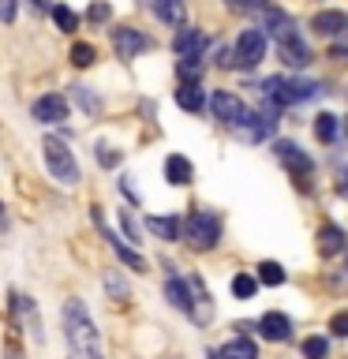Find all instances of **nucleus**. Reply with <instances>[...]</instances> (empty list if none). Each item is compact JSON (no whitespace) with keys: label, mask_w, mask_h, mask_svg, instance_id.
<instances>
[{"label":"nucleus","mask_w":348,"mask_h":359,"mask_svg":"<svg viewBox=\"0 0 348 359\" xmlns=\"http://www.w3.org/2000/svg\"><path fill=\"white\" fill-rule=\"evenodd\" d=\"M60 322H64V341L72 348V359H105L98 325L90 318L83 299H67L64 311H60Z\"/></svg>","instance_id":"1"},{"label":"nucleus","mask_w":348,"mask_h":359,"mask_svg":"<svg viewBox=\"0 0 348 359\" xmlns=\"http://www.w3.org/2000/svg\"><path fill=\"white\" fill-rule=\"evenodd\" d=\"M41 157H45V168H49V176L56 180V184H64V187L79 184V161H75V154L67 150L60 139H45L41 142Z\"/></svg>","instance_id":"2"},{"label":"nucleus","mask_w":348,"mask_h":359,"mask_svg":"<svg viewBox=\"0 0 348 359\" xmlns=\"http://www.w3.org/2000/svg\"><path fill=\"white\" fill-rule=\"evenodd\" d=\"M184 236H187V243L195 247V251H210V247L221 240V221L213 217L210 210H195L184 221Z\"/></svg>","instance_id":"3"},{"label":"nucleus","mask_w":348,"mask_h":359,"mask_svg":"<svg viewBox=\"0 0 348 359\" xmlns=\"http://www.w3.org/2000/svg\"><path fill=\"white\" fill-rule=\"evenodd\" d=\"M274 154H277V161L288 168V176L296 180V184H307V176H311V157L303 154L296 142L277 139V142H274Z\"/></svg>","instance_id":"4"},{"label":"nucleus","mask_w":348,"mask_h":359,"mask_svg":"<svg viewBox=\"0 0 348 359\" xmlns=\"http://www.w3.org/2000/svg\"><path fill=\"white\" fill-rule=\"evenodd\" d=\"M210 109H213V116H218L221 123H229V128H243L247 116H251V109H247L236 94H229V90H218L213 101H210Z\"/></svg>","instance_id":"5"},{"label":"nucleus","mask_w":348,"mask_h":359,"mask_svg":"<svg viewBox=\"0 0 348 359\" xmlns=\"http://www.w3.org/2000/svg\"><path fill=\"white\" fill-rule=\"evenodd\" d=\"M236 64L240 67H255V64H262V56H266V38H262V30H243L240 38H236Z\"/></svg>","instance_id":"6"},{"label":"nucleus","mask_w":348,"mask_h":359,"mask_svg":"<svg viewBox=\"0 0 348 359\" xmlns=\"http://www.w3.org/2000/svg\"><path fill=\"white\" fill-rule=\"evenodd\" d=\"M112 49H116L120 60H135L139 53L150 49V41H146L142 30H131V27H116L112 30Z\"/></svg>","instance_id":"7"},{"label":"nucleus","mask_w":348,"mask_h":359,"mask_svg":"<svg viewBox=\"0 0 348 359\" xmlns=\"http://www.w3.org/2000/svg\"><path fill=\"white\" fill-rule=\"evenodd\" d=\"M94 221H98L101 236H105V240H109V247H112V251H116V258H120L123 266H131V269H146V258H142L139 251H135V247H128V243H123L116 232L109 229V224H105V217H101V210H94Z\"/></svg>","instance_id":"8"},{"label":"nucleus","mask_w":348,"mask_h":359,"mask_svg":"<svg viewBox=\"0 0 348 359\" xmlns=\"http://www.w3.org/2000/svg\"><path fill=\"white\" fill-rule=\"evenodd\" d=\"M11 314H15V322L22 325V322H27V330H30V337H34V341H41V318H38V307H34V299L30 296H19V292H11Z\"/></svg>","instance_id":"9"},{"label":"nucleus","mask_w":348,"mask_h":359,"mask_svg":"<svg viewBox=\"0 0 348 359\" xmlns=\"http://www.w3.org/2000/svg\"><path fill=\"white\" fill-rule=\"evenodd\" d=\"M30 116L38 120V123H64L67 120V101L60 94H45V97L34 101Z\"/></svg>","instance_id":"10"},{"label":"nucleus","mask_w":348,"mask_h":359,"mask_svg":"<svg viewBox=\"0 0 348 359\" xmlns=\"http://www.w3.org/2000/svg\"><path fill=\"white\" fill-rule=\"evenodd\" d=\"M258 333H262L266 341H288V337H292V322H288V314H281V311L262 314V322H258Z\"/></svg>","instance_id":"11"},{"label":"nucleus","mask_w":348,"mask_h":359,"mask_svg":"<svg viewBox=\"0 0 348 359\" xmlns=\"http://www.w3.org/2000/svg\"><path fill=\"white\" fill-rule=\"evenodd\" d=\"M311 27L326 34V38H341V34L348 30V15L344 11H319V15L311 19Z\"/></svg>","instance_id":"12"},{"label":"nucleus","mask_w":348,"mask_h":359,"mask_svg":"<svg viewBox=\"0 0 348 359\" xmlns=\"http://www.w3.org/2000/svg\"><path fill=\"white\" fill-rule=\"evenodd\" d=\"M165 296L173 299V307H176V311H184V314L195 311V299H191V280L168 277V280H165Z\"/></svg>","instance_id":"13"},{"label":"nucleus","mask_w":348,"mask_h":359,"mask_svg":"<svg viewBox=\"0 0 348 359\" xmlns=\"http://www.w3.org/2000/svg\"><path fill=\"white\" fill-rule=\"evenodd\" d=\"M191 176H195V168H191V161H187L184 154H173L165 161V180H168V184L184 187V184H191Z\"/></svg>","instance_id":"14"},{"label":"nucleus","mask_w":348,"mask_h":359,"mask_svg":"<svg viewBox=\"0 0 348 359\" xmlns=\"http://www.w3.org/2000/svg\"><path fill=\"white\" fill-rule=\"evenodd\" d=\"M202 45H206V34L187 27V30H180V34H176L173 49L180 53V60H184V56H199V53H202Z\"/></svg>","instance_id":"15"},{"label":"nucleus","mask_w":348,"mask_h":359,"mask_svg":"<svg viewBox=\"0 0 348 359\" xmlns=\"http://www.w3.org/2000/svg\"><path fill=\"white\" fill-rule=\"evenodd\" d=\"M262 94L274 101V105H292V101H296V94H292V79H281V75L266 79V83H262Z\"/></svg>","instance_id":"16"},{"label":"nucleus","mask_w":348,"mask_h":359,"mask_svg":"<svg viewBox=\"0 0 348 359\" xmlns=\"http://www.w3.org/2000/svg\"><path fill=\"white\" fill-rule=\"evenodd\" d=\"M337 251H344V229H337V224H322V229H319V255L333 258Z\"/></svg>","instance_id":"17"},{"label":"nucleus","mask_w":348,"mask_h":359,"mask_svg":"<svg viewBox=\"0 0 348 359\" xmlns=\"http://www.w3.org/2000/svg\"><path fill=\"white\" fill-rule=\"evenodd\" d=\"M213 359H258V348H255V341H247V337H236V341H229L225 348H218Z\"/></svg>","instance_id":"18"},{"label":"nucleus","mask_w":348,"mask_h":359,"mask_svg":"<svg viewBox=\"0 0 348 359\" xmlns=\"http://www.w3.org/2000/svg\"><path fill=\"white\" fill-rule=\"evenodd\" d=\"M146 229H150L157 240H180V232H184V221L180 217H146Z\"/></svg>","instance_id":"19"},{"label":"nucleus","mask_w":348,"mask_h":359,"mask_svg":"<svg viewBox=\"0 0 348 359\" xmlns=\"http://www.w3.org/2000/svg\"><path fill=\"white\" fill-rule=\"evenodd\" d=\"M266 30L277 38V45H285L296 38V30H292V19L285 15V11H266Z\"/></svg>","instance_id":"20"},{"label":"nucleus","mask_w":348,"mask_h":359,"mask_svg":"<svg viewBox=\"0 0 348 359\" xmlns=\"http://www.w3.org/2000/svg\"><path fill=\"white\" fill-rule=\"evenodd\" d=\"M277 56H281L288 67H303V64L311 60V49H307L300 38H292V41H285V45H277Z\"/></svg>","instance_id":"21"},{"label":"nucleus","mask_w":348,"mask_h":359,"mask_svg":"<svg viewBox=\"0 0 348 359\" xmlns=\"http://www.w3.org/2000/svg\"><path fill=\"white\" fill-rule=\"evenodd\" d=\"M337 135H341V123H337V116H330V112H322V116H314V139L319 142H337Z\"/></svg>","instance_id":"22"},{"label":"nucleus","mask_w":348,"mask_h":359,"mask_svg":"<svg viewBox=\"0 0 348 359\" xmlns=\"http://www.w3.org/2000/svg\"><path fill=\"white\" fill-rule=\"evenodd\" d=\"M176 105L187 109V112H199L202 109V86L199 83H184L176 90Z\"/></svg>","instance_id":"23"},{"label":"nucleus","mask_w":348,"mask_h":359,"mask_svg":"<svg viewBox=\"0 0 348 359\" xmlns=\"http://www.w3.org/2000/svg\"><path fill=\"white\" fill-rule=\"evenodd\" d=\"M150 8L157 11V19L161 22H184V4H180V0H150Z\"/></svg>","instance_id":"24"},{"label":"nucleus","mask_w":348,"mask_h":359,"mask_svg":"<svg viewBox=\"0 0 348 359\" xmlns=\"http://www.w3.org/2000/svg\"><path fill=\"white\" fill-rule=\"evenodd\" d=\"M258 285H262L258 277H251V273H236V277H232V296H236V299H251L255 292H258Z\"/></svg>","instance_id":"25"},{"label":"nucleus","mask_w":348,"mask_h":359,"mask_svg":"<svg viewBox=\"0 0 348 359\" xmlns=\"http://www.w3.org/2000/svg\"><path fill=\"white\" fill-rule=\"evenodd\" d=\"M258 280H262V285H285V266L281 262H262L258 266Z\"/></svg>","instance_id":"26"},{"label":"nucleus","mask_w":348,"mask_h":359,"mask_svg":"<svg viewBox=\"0 0 348 359\" xmlns=\"http://www.w3.org/2000/svg\"><path fill=\"white\" fill-rule=\"evenodd\" d=\"M53 19H56V27H60V30H75L79 27V15H75L72 8H64V4L53 8Z\"/></svg>","instance_id":"27"},{"label":"nucleus","mask_w":348,"mask_h":359,"mask_svg":"<svg viewBox=\"0 0 348 359\" xmlns=\"http://www.w3.org/2000/svg\"><path fill=\"white\" fill-rule=\"evenodd\" d=\"M94 56H98V53H94V45L79 41L75 49H72V64H75V67H90V64H94Z\"/></svg>","instance_id":"28"},{"label":"nucleus","mask_w":348,"mask_h":359,"mask_svg":"<svg viewBox=\"0 0 348 359\" xmlns=\"http://www.w3.org/2000/svg\"><path fill=\"white\" fill-rule=\"evenodd\" d=\"M303 359H326V341L322 337H307V341H303Z\"/></svg>","instance_id":"29"},{"label":"nucleus","mask_w":348,"mask_h":359,"mask_svg":"<svg viewBox=\"0 0 348 359\" xmlns=\"http://www.w3.org/2000/svg\"><path fill=\"white\" fill-rule=\"evenodd\" d=\"M72 90H75V101H79V105H83L86 112H98V97L86 94V86H72Z\"/></svg>","instance_id":"30"},{"label":"nucleus","mask_w":348,"mask_h":359,"mask_svg":"<svg viewBox=\"0 0 348 359\" xmlns=\"http://www.w3.org/2000/svg\"><path fill=\"white\" fill-rule=\"evenodd\" d=\"M120 224H123V232H128V240H135V243H139V224H135L131 210H120Z\"/></svg>","instance_id":"31"},{"label":"nucleus","mask_w":348,"mask_h":359,"mask_svg":"<svg viewBox=\"0 0 348 359\" xmlns=\"http://www.w3.org/2000/svg\"><path fill=\"white\" fill-rule=\"evenodd\" d=\"M98 161L105 165V168H112V165H120V154L112 150V146H105V142H101V146H98Z\"/></svg>","instance_id":"32"},{"label":"nucleus","mask_w":348,"mask_h":359,"mask_svg":"<svg viewBox=\"0 0 348 359\" xmlns=\"http://www.w3.org/2000/svg\"><path fill=\"white\" fill-rule=\"evenodd\" d=\"M330 330L337 333V337H348V311H337L333 318H330Z\"/></svg>","instance_id":"33"},{"label":"nucleus","mask_w":348,"mask_h":359,"mask_svg":"<svg viewBox=\"0 0 348 359\" xmlns=\"http://www.w3.org/2000/svg\"><path fill=\"white\" fill-rule=\"evenodd\" d=\"M232 11H255V8H262V0H225Z\"/></svg>","instance_id":"34"},{"label":"nucleus","mask_w":348,"mask_h":359,"mask_svg":"<svg viewBox=\"0 0 348 359\" xmlns=\"http://www.w3.org/2000/svg\"><path fill=\"white\" fill-rule=\"evenodd\" d=\"M0 22H15V0H0Z\"/></svg>","instance_id":"35"},{"label":"nucleus","mask_w":348,"mask_h":359,"mask_svg":"<svg viewBox=\"0 0 348 359\" xmlns=\"http://www.w3.org/2000/svg\"><path fill=\"white\" fill-rule=\"evenodd\" d=\"M90 19H94V22L109 19V4H94V8H90Z\"/></svg>","instance_id":"36"},{"label":"nucleus","mask_w":348,"mask_h":359,"mask_svg":"<svg viewBox=\"0 0 348 359\" xmlns=\"http://www.w3.org/2000/svg\"><path fill=\"white\" fill-rule=\"evenodd\" d=\"M337 195H341V198H348V168H344V176L337 180Z\"/></svg>","instance_id":"37"},{"label":"nucleus","mask_w":348,"mask_h":359,"mask_svg":"<svg viewBox=\"0 0 348 359\" xmlns=\"http://www.w3.org/2000/svg\"><path fill=\"white\" fill-rule=\"evenodd\" d=\"M333 60H348V45H341V49L333 45Z\"/></svg>","instance_id":"38"},{"label":"nucleus","mask_w":348,"mask_h":359,"mask_svg":"<svg viewBox=\"0 0 348 359\" xmlns=\"http://www.w3.org/2000/svg\"><path fill=\"white\" fill-rule=\"evenodd\" d=\"M0 236H8V213H4V206H0Z\"/></svg>","instance_id":"39"},{"label":"nucleus","mask_w":348,"mask_h":359,"mask_svg":"<svg viewBox=\"0 0 348 359\" xmlns=\"http://www.w3.org/2000/svg\"><path fill=\"white\" fill-rule=\"evenodd\" d=\"M34 4H38L41 11H53V8H56V4H53V0H34Z\"/></svg>","instance_id":"40"},{"label":"nucleus","mask_w":348,"mask_h":359,"mask_svg":"<svg viewBox=\"0 0 348 359\" xmlns=\"http://www.w3.org/2000/svg\"><path fill=\"white\" fill-rule=\"evenodd\" d=\"M8 359H22V355H19V352H8Z\"/></svg>","instance_id":"41"},{"label":"nucleus","mask_w":348,"mask_h":359,"mask_svg":"<svg viewBox=\"0 0 348 359\" xmlns=\"http://www.w3.org/2000/svg\"><path fill=\"white\" fill-rule=\"evenodd\" d=\"M344 131H348V123H344Z\"/></svg>","instance_id":"42"},{"label":"nucleus","mask_w":348,"mask_h":359,"mask_svg":"<svg viewBox=\"0 0 348 359\" xmlns=\"http://www.w3.org/2000/svg\"><path fill=\"white\" fill-rule=\"evenodd\" d=\"M344 269H348V262H344Z\"/></svg>","instance_id":"43"}]
</instances>
